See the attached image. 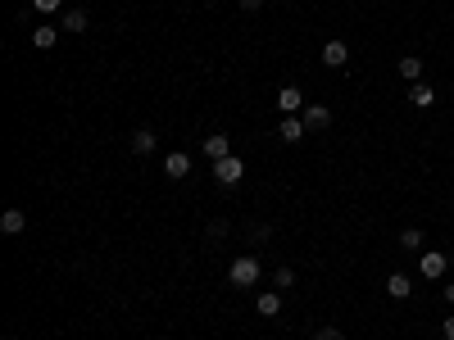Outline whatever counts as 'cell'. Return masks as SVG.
Listing matches in <instances>:
<instances>
[{"mask_svg": "<svg viewBox=\"0 0 454 340\" xmlns=\"http://www.w3.org/2000/svg\"><path fill=\"white\" fill-rule=\"evenodd\" d=\"M259 272H264V268H259V259H255V254H241V259H232L227 281H232V286H241V290H250V286L259 281Z\"/></svg>", "mask_w": 454, "mask_h": 340, "instance_id": "6da1fadb", "label": "cell"}, {"mask_svg": "<svg viewBox=\"0 0 454 340\" xmlns=\"http://www.w3.org/2000/svg\"><path fill=\"white\" fill-rule=\"evenodd\" d=\"M214 177H218V186H236V182L246 177V159H241V154L218 159V163H214Z\"/></svg>", "mask_w": 454, "mask_h": 340, "instance_id": "7a4b0ae2", "label": "cell"}, {"mask_svg": "<svg viewBox=\"0 0 454 340\" xmlns=\"http://www.w3.org/2000/svg\"><path fill=\"white\" fill-rule=\"evenodd\" d=\"M446 268H450V259L441 254V250H422V254H418V272H422V277H427V281L446 277Z\"/></svg>", "mask_w": 454, "mask_h": 340, "instance_id": "3957f363", "label": "cell"}, {"mask_svg": "<svg viewBox=\"0 0 454 340\" xmlns=\"http://www.w3.org/2000/svg\"><path fill=\"white\" fill-rule=\"evenodd\" d=\"M300 118H305V128H314V132L332 128V109H327V104H305Z\"/></svg>", "mask_w": 454, "mask_h": 340, "instance_id": "277c9868", "label": "cell"}, {"mask_svg": "<svg viewBox=\"0 0 454 340\" xmlns=\"http://www.w3.org/2000/svg\"><path fill=\"white\" fill-rule=\"evenodd\" d=\"M277 109H282V118H286V114H300L305 109L300 86H282V91H277Z\"/></svg>", "mask_w": 454, "mask_h": 340, "instance_id": "5b68a950", "label": "cell"}, {"mask_svg": "<svg viewBox=\"0 0 454 340\" xmlns=\"http://www.w3.org/2000/svg\"><path fill=\"white\" fill-rule=\"evenodd\" d=\"M163 172H168L173 182H182V177L191 172V154H187V150H173L168 159H163Z\"/></svg>", "mask_w": 454, "mask_h": 340, "instance_id": "8992f818", "label": "cell"}, {"mask_svg": "<svg viewBox=\"0 0 454 340\" xmlns=\"http://www.w3.org/2000/svg\"><path fill=\"white\" fill-rule=\"evenodd\" d=\"M323 64L327 68H345V64H350V46H345V41H327L323 46Z\"/></svg>", "mask_w": 454, "mask_h": 340, "instance_id": "52a82bcc", "label": "cell"}, {"mask_svg": "<svg viewBox=\"0 0 454 340\" xmlns=\"http://www.w3.org/2000/svg\"><path fill=\"white\" fill-rule=\"evenodd\" d=\"M305 118H295V114H286V118H282V128H277V136H282V141L286 145H295V141H305Z\"/></svg>", "mask_w": 454, "mask_h": 340, "instance_id": "ba28073f", "label": "cell"}, {"mask_svg": "<svg viewBox=\"0 0 454 340\" xmlns=\"http://www.w3.org/2000/svg\"><path fill=\"white\" fill-rule=\"evenodd\" d=\"M0 231H5V236L27 231V213H23V209H5V213H0Z\"/></svg>", "mask_w": 454, "mask_h": 340, "instance_id": "9c48e42d", "label": "cell"}, {"mask_svg": "<svg viewBox=\"0 0 454 340\" xmlns=\"http://www.w3.org/2000/svg\"><path fill=\"white\" fill-rule=\"evenodd\" d=\"M205 154H209V163H218V159H227L232 154V141L223 132H214V136H205Z\"/></svg>", "mask_w": 454, "mask_h": 340, "instance_id": "30bf717a", "label": "cell"}, {"mask_svg": "<svg viewBox=\"0 0 454 340\" xmlns=\"http://www.w3.org/2000/svg\"><path fill=\"white\" fill-rule=\"evenodd\" d=\"M409 104H418V109H432V104H436V91H432L427 82H413V86H409Z\"/></svg>", "mask_w": 454, "mask_h": 340, "instance_id": "8fae6325", "label": "cell"}, {"mask_svg": "<svg viewBox=\"0 0 454 340\" xmlns=\"http://www.w3.org/2000/svg\"><path fill=\"white\" fill-rule=\"evenodd\" d=\"M255 308H259L264 318H277V313H282V295H277V290H264V295L255 299Z\"/></svg>", "mask_w": 454, "mask_h": 340, "instance_id": "7c38bea8", "label": "cell"}, {"mask_svg": "<svg viewBox=\"0 0 454 340\" xmlns=\"http://www.w3.org/2000/svg\"><path fill=\"white\" fill-rule=\"evenodd\" d=\"M386 290H391V299H409L413 281L404 277V272H391V277H386Z\"/></svg>", "mask_w": 454, "mask_h": 340, "instance_id": "4fadbf2b", "label": "cell"}, {"mask_svg": "<svg viewBox=\"0 0 454 340\" xmlns=\"http://www.w3.org/2000/svg\"><path fill=\"white\" fill-rule=\"evenodd\" d=\"M400 77H404V82H422V60H418V55H404V60H400Z\"/></svg>", "mask_w": 454, "mask_h": 340, "instance_id": "5bb4252c", "label": "cell"}, {"mask_svg": "<svg viewBox=\"0 0 454 340\" xmlns=\"http://www.w3.org/2000/svg\"><path fill=\"white\" fill-rule=\"evenodd\" d=\"M400 250H409V254H422V231H418V227H404V231H400Z\"/></svg>", "mask_w": 454, "mask_h": 340, "instance_id": "9a60e30c", "label": "cell"}, {"mask_svg": "<svg viewBox=\"0 0 454 340\" xmlns=\"http://www.w3.org/2000/svg\"><path fill=\"white\" fill-rule=\"evenodd\" d=\"M55 41H60V27H36V32H32V46H36V50H51Z\"/></svg>", "mask_w": 454, "mask_h": 340, "instance_id": "2e32d148", "label": "cell"}, {"mask_svg": "<svg viewBox=\"0 0 454 340\" xmlns=\"http://www.w3.org/2000/svg\"><path fill=\"white\" fill-rule=\"evenodd\" d=\"M64 32H86V9H64Z\"/></svg>", "mask_w": 454, "mask_h": 340, "instance_id": "e0dca14e", "label": "cell"}, {"mask_svg": "<svg viewBox=\"0 0 454 340\" xmlns=\"http://www.w3.org/2000/svg\"><path fill=\"white\" fill-rule=\"evenodd\" d=\"M132 150H137V154H150L154 150V132L150 128H137V136H132Z\"/></svg>", "mask_w": 454, "mask_h": 340, "instance_id": "ac0fdd59", "label": "cell"}, {"mask_svg": "<svg viewBox=\"0 0 454 340\" xmlns=\"http://www.w3.org/2000/svg\"><path fill=\"white\" fill-rule=\"evenodd\" d=\"M273 281H277V290H286V286H295V272H291V268H277Z\"/></svg>", "mask_w": 454, "mask_h": 340, "instance_id": "d6986e66", "label": "cell"}, {"mask_svg": "<svg viewBox=\"0 0 454 340\" xmlns=\"http://www.w3.org/2000/svg\"><path fill=\"white\" fill-rule=\"evenodd\" d=\"M36 14H55V9H64V0H32Z\"/></svg>", "mask_w": 454, "mask_h": 340, "instance_id": "ffe728a7", "label": "cell"}, {"mask_svg": "<svg viewBox=\"0 0 454 340\" xmlns=\"http://www.w3.org/2000/svg\"><path fill=\"white\" fill-rule=\"evenodd\" d=\"M209 236H214V240H218V236H227V222H223V218H214V222H209Z\"/></svg>", "mask_w": 454, "mask_h": 340, "instance_id": "44dd1931", "label": "cell"}, {"mask_svg": "<svg viewBox=\"0 0 454 340\" xmlns=\"http://www.w3.org/2000/svg\"><path fill=\"white\" fill-rule=\"evenodd\" d=\"M318 340H345V336L336 332V327H323V332H318Z\"/></svg>", "mask_w": 454, "mask_h": 340, "instance_id": "7402d4cb", "label": "cell"}, {"mask_svg": "<svg viewBox=\"0 0 454 340\" xmlns=\"http://www.w3.org/2000/svg\"><path fill=\"white\" fill-rule=\"evenodd\" d=\"M441 336H446V340H454V318H446V322H441Z\"/></svg>", "mask_w": 454, "mask_h": 340, "instance_id": "603a6c76", "label": "cell"}, {"mask_svg": "<svg viewBox=\"0 0 454 340\" xmlns=\"http://www.w3.org/2000/svg\"><path fill=\"white\" fill-rule=\"evenodd\" d=\"M259 5H264V0H241V9H246V14H255Z\"/></svg>", "mask_w": 454, "mask_h": 340, "instance_id": "cb8c5ba5", "label": "cell"}, {"mask_svg": "<svg viewBox=\"0 0 454 340\" xmlns=\"http://www.w3.org/2000/svg\"><path fill=\"white\" fill-rule=\"evenodd\" d=\"M446 299H450V304H454V281H446Z\"/></svg>", "mask_w": 454, "mask_h": 340, "instance_id": "d4e9b609", "label": "cell"}, {"mask_svg": "<svg viewBox=\"0 0 454 340\" xmlns=\"http://www.w3.org/2000/svg\"><path fill=\"white\" fill-rule=\"evenodd\" d=\"M314 340H318V336H314Z\"/></svg>", "mask_w": 454, "mask_h": 340, "instance_id": "484cf974", "label": "cell"}]
</instances>
